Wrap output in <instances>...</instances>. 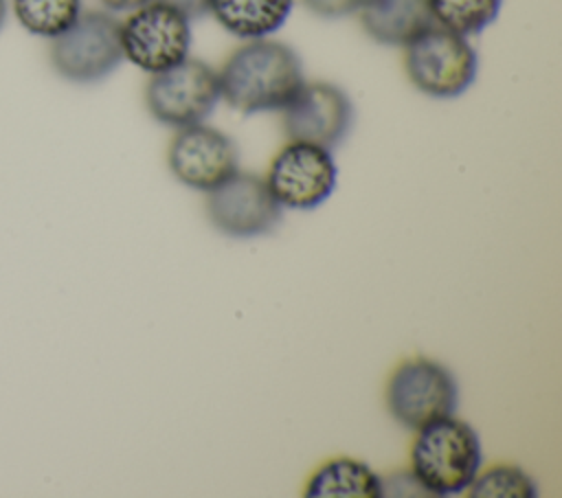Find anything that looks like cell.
Instances as JSON below:
<instances>
[{
	"instance_id": "obj_1",
	"label": "cell",
	"mask_w": 562,
	"mask_h": 498,
	"mask_svg": "<svg viewBox=\"0 0 562 498\" xmlns=\"http://www.w3.org/2000/svg\"><path fill=\"white\" fill-rule=\"evenodd\" d=\"M217 79L220 97L241 114L283 110L305 81L296 50L270 37L237 46Z\"/></svg>"
},
{
	"instance_id": "obj_2",
	"label": "cell",
	"mask_w": 562,
	"mask_h": 498,
	"mask_svg": "<svg viewBox=\"0 0 562 498\" xmlns=\"http://www.w3.org/2000/svg\"><path fill=\"white\" fill-rule=\"evenodd\" d=\"M411 472L428 496H457L481 469V441L470 423L448 415L415 430Z\"/></svg>"
},
{
	"instance_id": "obj_3",
	"label": "cell",
	"mask_w": 562,
	"mask_h": 498,
	"mask_svg": "<svg viewBox=\"0 0 562 498\" xmlns=\"http://www.w3.org/2000/svg\"><path fill=\"white\" fill-rule=\"evenodd\" d=\"M479 57L468 37L430 24L404 46V72L426 97L457 99L476 79Z\"/></svg>"
},
{
	"instance_id": "obj_4",
	"label": "cell",
	"mask_w": 562,
	"mask_h": 498,
	"mask_svg": "<svg viewBox=\"0 0 562 498\" xmlns=\"http://www.w3.org/2000/svg\"><path fill=\"white\" fill-rule=\"evenodd\" d=\"M53 70L72 83H97L123 61L121 22L108 11H81V15L50 39Z\"/></svg>"
},
{
	"instance_id": "obj_5",
	"label": "cell",
	"mask_w": 562,
	"mask_h": 498,
	"mask_svg": "<svg viewBox=\"0 0 562 498\" xmlns=\"http://www.w3.org/2000/svg\"><path fill=\"white\" fill-rule=\"evenodd\" d=\"M384 397L391 417L400 426L419 430L454 415L459 388L454 375L443 364L428 358H411L393 369Z\"/></svg>"
},
{
	"instance_id": "obj_6",
	"label": "cell",
	"mask_w": 562,
	"mask_h": 498,
	"mask_svg": "<svg viewBox=\"0 0 562 498\" xmlns=\"http://www.w3.org/2000/svg\"><path fill=\"white\" fill-rule=\"evenodd\" d=\"M123 59L156 75L182 59L191 50V20L176 7L151 0L121 22Z\"/></svg>"
},
{
	"instance_id": "obj_7",
	"label": "cell",
	"mask_w": 562,
	"mask_h": 498,
	"mask_svg": "<svg viewBox=\"0 0 562 498\" xmlns=\"http://www.w3.org/2000/svg\"><path fill=\"white\" fill-rule=\"evenodd\" d=\"M220 101L217 72L202 59L187 57L180 64L156 72L145 86L149 114L169 127L204 123Z\"/></svg>"
},
{
	"instance_id": "obj_8",
	"label": "cell",
	"mask_w": 562,
	"mask_h": 498,
	"mask_svg": "<svg viewBox=\"0 0 562 498\" xmlns=\"http://www.w3.org/2000/svg\"><path fill=\"white\" fill-rule=\"evenodd\" d=\"M263 180L281 208L312 211L334 193L338 169L331 149L288 140L272 156Z\"/></svg>"
},
{
	"instance_id": "obj_9",
	"label": "cell",
	"mask_w": 562,
	"mask_h": 498,
	"mask_svg": "<svg viewBox=\"0 0 562 498\" xmlns=\"http://www.w3.org/2000/svg\"><path fill=\"white\" fill-rule=\"evenodd\" d=\"M204 208L220 233L237 239L268 235L281 222V206L266 180L250 171H235L209 191Z\"/></svg>"
},
{
	"instance_id": "obj_10",
	"label": "cell",
	"mask_w": 562,
	"mask_h": 498,
	"mask_svg": "<svg viewBox=\"0 0 562 498\" xmlns=\"http://www.w3.org/2000/svg\"><path fill=\"white\" fill-rule=\"evenodd\" d=\"M281 125L288 140L334 149L351 132L353 103L336 83L303 81L299 92L281 110Z\"/></svg>"
},
{
	"instance_id": "obj_11",
	"label": "cell",
	"mask_w": 562,
	"mask_h": 498,
	"mask_svg": "<svg viewBox=\"0 0 562 498\" xmlns=\"http://www.w3.org/2000/svg\"><path fill=\"white\" fill-rule=\"evenodd\" d=\"M167 165L184 186L209 193L239 171V151L228 134L195 123L176 129L167 147Z\"/></svg>"
},
{
	"instance_id": "obj_12",
	"label": "cell",
	"mask_w": 562,
	"mask_h": 498,
	"mask_svg": "<svg viewBox=\"0 0 562 498\" xmlns=\"http://www.w3.org/2000/svg\"><path fill=\"white\" fill-rule=\"evenodd\" d=\"M358 20L378 44L406 46L432 22L428 0H362Z\"/></svg>"
},
{
	"instance_id": "obj_13",
	"label": "cell",
	"mask_w": 562,
	"mask_h": 498,
	"mask_svg": "<svg viewBox=\"0 0 562 498\" xmlns=\"http://www.w3.org/2000/svg\"><path fill=\"white\" fill-rule=\"evenodd\" d=\"M294 0H211L209 13L239 39H261L277 33L290 18Z\"/></svg>"
},
{
	"instance_id": "obj_14",
	"label": "cell",
	"mask_w": 562,
	"mask_h": 498,
	"mask_svg": "<svg viewBox=\"0 0 562 498\" xmlns=\"http://www.w3.org/2000/svg\"><path fill=\"white\" fill-rule=\"evenodd\" d=\"M303 494L307 498H382V480L364 461L336 456L312 472Z\"/></svg>"
},
{
	"instance_id": "obj_15",
	"label": "cell",
	"mask_w": 562,
	"mask_h": 498,
	"mask_svg": "<svg viewBox=\"0 0 562 498\" xmlns=\"http://www.w3.org/2000/svg\"><path fill=\"white\" fill-rule=\"evenodd\" d=\"M503 0H428L432 22L463 37L483 33L501 13Z\"/></svg>"
},
{
	"instance_id": "obj_16",
	"label": "cell",
	"mask_w": 562,
	"mask_h": 498,
	"mask_svg": "<svg viewBox=\"0 0 562 498\" xmlns=\"http://www.w3.org/2000/svg\"><path fill=\"white\" fill-rule=\"evenodd\" d=\"M11 9L31 35L53 39L81 15V0H11Z\"/></svg>"
},
{
	"instance_id": "obj_17",
	"label": "cell",
	"mask_w": 562,
	"mask_h": 498,
	"mask_svg": "<svg viewBox=\"0 0 562 498\" xmlns=\"http://www.w3.org/2000/svg\"><path fill=\"white\" fill-rule=\"evenodd\" d=\"M465 494L470 498H533L538 487L522 467L498 463L483 472L479 469Z\"/></svg>"
},
{
	"instance_id": "obj_18",
	"label": "cell",
	"mask_w": 562,
	"mask_h": 498,
	"mask_svg": "<svg viewBox=\"0 0 562 498\" xmlns=\"http://www.w3.org/2000/svg\"><path fill=\"white\" fill-rule=\"evenodd\" d=\"M301 2L321 18H345L356 13L362 0H301Z\"/></svg>"
},
{
	"instance_id": "obj_19",
	"label": "cell",
	"mask_w": 562,
	"mask_h": 498,
	"mask_svg": "<svg viewBox=\"0 0 562 498\" xmlns=\"http://www.w3.org/2000/svg\"><path fill=\"white\" fill-rule=\"evenodd\" d=\"M171 7H176L178 11H182L189 20H198L209 15V2L211 0H162Z\"/></svg>"
},
{
	"instance_id": "obj_20",
	"label": "cell",
	"mask_w": 562,
	"mask_h": 498,
	"mask_svg": "<svg viewBox=\"0 0 562 498\" xmlns=\"http://www.w3.org/2000/svg\"><path fill=\"white\" fill-rule=\"evenodd\" d=\"M108 11H112V13H121V11H134V9H138V7H143V4H147V2H151V0H99Z\"/></svg>"
},
{
	"instance_id": "obj_21",
	"label": "cell",
	"mask_w": 562,
	"mask_h": 498,
	"mask_svg": "<svg viewBox=\"0 0 562 498\" xmlns=\"http://www.w3.org/2000/svg\"><path fill=\"white\" fill-rule=\"evenodd\" d=\"M4 20H7V0H0V31L4 26Z\"/></svg>"
}]
</instances>
